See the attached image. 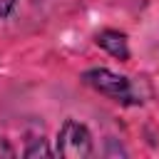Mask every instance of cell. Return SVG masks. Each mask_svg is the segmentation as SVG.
<instances>
[{"label":"cell","instance_id":"6da1fadb","mask_svg":"<svg viewBox=\"0 0 159 159\" xmlns=\"http://www.w3.org/2000/svg\"><path fill=\"white\" fill-rule=\"evenodd\" d=\"M80 80L92 92L107 97L114 104H122V107H137V104H142L134 82L127 75H119V72H114L109 67H89V70H84L80 75Z\"/></svg>","mask_w":159,"mask_h":159},{"label":"cell","instance_id":"52a82bcc","mask_svg":"<svg viewBox=\"0 0 159 159\" xmlns=\"http://www.w3.org/2000/svg\"><path fill=\"white\" fill-rule=\"evenodd\" d=\"M15 5H17V0H0V20H7L15 10Z\"/></svg>","mask_w":159,"mask_h":159},{"label":"cell","instance_id":"7a4b0ae2","mask_svg":"<svg viewBox=\"0 0 159 159\" xmlns=\"http://www.w3.org/2000/svg\"><path fill=\"white\" fill-rule=\"evenodd\" d=\"M55 157L65 159H89L94 157V137L89 127L75 117H67L55 137Z\"/></svg>","mask_w":159,"mask_h":159},{"label":"cell","instance_id":"8992f818","mask_svg":"<svg viewBox=\"0 0 159 159\" xmlns=\"http://www.w3.org/2000/svg\"><path fill=\"white\" fill-rule=\"evenodd\" d=\"M12 157H17V149L10 144V139L0 137V159H12Z\"/></svg>","mask_w":159,"mask_h":159},{"label":"cell","instance_id":"5b68a950","mask_svg":"<svg viewBox=\"0 0 159 159\" xmlns=\"http://www.w3.org/2000/svg\"><path fill=\"white\" fill-rule=\"evenodd\" d=\"M104 144H107V147H104L102 154H107V157H112V154H114V157H129V152H127V147H124L122 142H117V139L109 137V139H104Z\"/></svg>","mask_w":159,"mask_h":159},{"label":"cell","instance_id":"277c9868","mask_svg":"<svg viewBox=\"0 0 159 159\" xmlns=\"http://www.w3.org/2000/svg\"><path fill=\"white\" fill-rule=\"evenodd\" d=\"M22 157H55V147H50V139L45 137H32L27 139Z\"/></svg>","mask_w":159,"mask_h":159},{"label":"cell","instance_id":"ba28073f","mask_svg":"<svg viewBox=\"0 0 159 159\" xmlns=\"http://www.w3.org/2000/svg\"><path fill=\"white\" fill-rule=\"evenodd\" d=\"M35 2H40V0H35Z\"/></svg>","mask_w":159,"mask_h":159},{"label":"cell","instance_id":"3957f363","mask_svg":"<svg viewBox=\"0 0 159 159\" xmlns=\"http://www.w3.org/2000/svg\"><path fill=\"white\" fill-rule=\"evenodd\" d=\"M94 45L107 52L112 60L117 62H129L132 60V50H129V37L124 30L117 27H102L99 32H94Z\"/></svg>","mask_w":159,"mask_h":159}]
</instances>
